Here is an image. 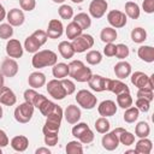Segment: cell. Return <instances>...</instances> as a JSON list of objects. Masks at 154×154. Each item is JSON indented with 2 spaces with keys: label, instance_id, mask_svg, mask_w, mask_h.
<instances>
[{
  "label": "cell",
  "instance_id": "cell-6",
  "mask_svg": "<svg viewBox=\"0 0 154 154\" xmlns=\"http://www.w3.org/2000/svg\"><path fill=\"white\" fill-rule=\"evenodd\" d=\"M71 43H72V47L75 49V53H83L94 46V37L89 34L82 32L79 36L73 38Z\"/></svg>",
  "mask_w": 154,
  "mask_h": 154
},
{
  "label": "cell",
  "instance_id": "cell-58",
  "mask_svg": "<svg viewBox=\"0 0 154 154\" xmlns=\"http://www.w3.org/2000/svg\"><path fill=\"white\" fill-rule=\"evenodd\" d=\"M4 87V75L0 72V89Z\"/></svg>",
  "mask_w": 154,
  "mask_h": 154
},
{
  "label": "cell",
  "instance_id": "cell-10",
  "mask_svg": "<svg viewBox=\"0 0 154 154\" xmlns=\"http://www.w3.org/2000/svg\"><path fill=\"white\" fill-rule=\"evenodd\" d=\"M108 4L106 0H93L89 5V14L95 19H100L105 16Z\"/></svg>",
  "mask_w": 154,
  "mask_h": 154
},
{
  "label": "cell",
  "instance_id": "cell-36",
  "mask_svg": "<svg viewBox=\"0 0 154 154\" xmlns=\"http://www.w3.org/2000/svg\"><path fill=\"white\" fill-rule=\"evenodd\" d=\"M111 123L107 120L106 117H100L95 120V129L99 134H106L109 131Z\"/></svg>",
  "mask_w": 154,
  "mask_h": 154
},
{
  "label": "cell",
  "instance_id": "cell-41",
  "mask_svg": "<svg viewBox=\"0 0 154 154\" xmlns=\"http://www.w3.org/2000/svg\"><path fill=\"white\" fill-rule=\"evenodd\" d=\"M12 35H13V26L8 23H1L0 24V38L10 40Z\"/></svg>",
  "mask_w": 154,
  "mask_h": 154
},
{
  "label": "cell",
  "instance_id": "cell-61",
  "mask_svg": "<svg viewBox=\"0 0 154 154\" xmlns=\"http://www.w3.org/2000/svg\"><path fill=\"white\" fill-rule=\"evenodd\" d=\"M72 2H75V4H81V2H83V0H71Z\"/></svg>",
  "mask_w": 154,
  "mask_h": 154
},
{
  "label": "cell",
  "instance_id": "cell-46",
  "mask_svg": "<svg viewBox=\"0 0 154 154\" xmlns=\"http://www.w3.org/2000/svg\"><path fill=\"white\" fill-rule=\"evenodd\" d=\"M94 137H95V135H94V132L90 130V129H87L77 140L81 142V143H84V144H88V143H91L93 141H94Z\"/></svg>",
  "mask_w": 154,
  "mask_h": 154
},
{
  "label": "cell",
  "instance_id": "cell-50",
  "mask_svg": "<svg viewBox=\"0 0 154 154\" xmlns=\"http://www.w3.org/2000/svg\"><path fill=\"white\" fill-rule=\"evenodd\" d=\"M61 83L64 85V89L66 91V95H71L76 91V85L75 83L71 81V79H66V78H63L61 79Z\"/></svg>",
  "mask_w": 154,
  "mask_h": 154
},
{
  "label": "cell",
  "instance_id": "cell-12",
  "mask_svg": "<svg viewBox=\"0 0 154 154\" xmlns=\"http://www.w3.org/2000/svg\"><path fill=\"white\" fill-rule=\"evenodd\" d=\"M18 63L13 58H6L1 64V73L4 77H14L18 73Z\"/></svg>",
  "mask_w": 154,
  "mask_h": 154
},
{
  "label": "cell",
  "instance_id": "cell-52",
  "mask_svg": "<svg viewBox=\"0 0 154 154\" xmlns=\"http://www.w3.org/2000/svg\"><path fill=\"white\" fill-rule=\"evenodd\" d=\"M59 141L58 134H47L45 135V143L49 147H54Z\"/></svg>",
  "mask_w": 154,
  "mask_h": 154
},
{
  "label": "cell",
  "instance_id": "cell-54",
  "mask_svg": "<svg viewBox=\"0 0 154 154\" xmlns=\"http://www.w3.org/2000/svg\"><path fill=\"white\" fill-rule=\"evenodd\" d=\"M103 54L106 57H108V58L114 57V54H116V45L113 42L112 43H106V46L103 48Z\"/></svg>",
  "mask_w": 154,
  "mask_h": 154
},
{
  "label": "cell",
  "instance_id": "cell-20",
  "mask_svg": "<svg viewBox=\"0 0 154 154\" xmlns=\"http://www.w3.org/2000/svg\"><path fill=\"white\" fill-rule=\"evenodd\" d=\"M114 73L118 79H125L131 75V65L128 61H119L114 65Z\"/></svg>",
  "mask_w": 154,
  "mask_h": 154
},
{
  "label": "cell",
  "instance_id": "cell-26",
  "mask_svg": "<svg viewBox=\"0 0 154 154\" xmlns=\"http://www.w3.org/2000/svg\"><path fill=\"white\" fill-rule=\"evenodd\" d=\"M52 73L55 78L63 79L69 76V65L65 63H57L52 66Z\"/></svg>",
  "mask_w": 154,
  "mask_h": 154
},
{
  "label": "cell",
  "instance_id": "cell-44",
  "mask_svg": "<svg viewBox=\"0 0 154 154\" xmlns=\"http://www.w3.org/2000/svg\"><path fill=\"white\" fill-rule=\"evenodd\" d=\"M87 129H89L88 124L87 123H76V125H73L71 132H72V136H75L76 138H78Z\"/></svg>",
  "mask_w": 154,
  "mask_h": 154
},
{
  "label": "cell",
  "instance_id": "cell-11",
  "mask_svg": "<svg viewBox=\"0 0 154 154\" xmlns=\"http://www.w3.org/2000/svg\"><path fill=\"white\" fill-rule=\"evenodd\" d=\"M23 49L24 48L22 47V43L17 38H10L6 43V53L10 58H13V59L22 58Z\"/></svg>",
  "mask_w": 154,
  "mask_h": 154
},
{
  "label": "cell",
  "instance_id": "cell-22",
  "mask_svg": "<svg viewBox=\"0 0 154 154\" xmlns=\"http://www.w3.org/2000/svg\"><path fill=\"white\" fill-rule=\"evenodd\" d=\"M28 146H29V140L26 136L18 135L11 140V147L16 152H25Z\"/></svg>",
  "mask_w": 154,
  "mask_h": 154
},
{
  "label": "cell",
  "instance_id": "cell-1",
  "mask_svg": "<svg viewBox=\"0 0 154 154\" xmlns=\"http://www.w3.org/2000/svg\"><path fill=\"white\" fill-rule=\"evenodd\" d=\"M58 63V55L51 49H42L34 53V57L31 59V64L35 69H42L47 66H53Z\"/></svg>",
  "mask_w": 154,
  "mask_h": 154
},
{
  "label": "cell",
  "instance_id": "cell-56",
  "mask_svg": "<svg viewBox=\"0 0 154 154\" xmlns=\"http://www.w3.org/2000/svg\"><path fill=\"white\" fill-rule=\"evenodd\" d=\"M36 154H51V150L48 148H45V147H41V148H37L35 150Z\"/></svg>",
  "mask_w": 154,
  "mask_h": 154
},
{
  "label": "cell",
  "instance_id": "cell-16",
  "mask_svg": "<svg viewBox=\"0 0 154 154\" xmlns=\"http://www.w3.org/2000/svg\"><path fill=\"white\" fill-rule=\"evenodd\" d=\"M81 117H82L81 109L76 105H69L66 107V109L64 111V118H65V120L69 124H76V123H78L79 119H81Z\"/></svg>",
  "mask_w": 154,
  "mask_h": 154
},
{
  "label": "cell",
  "instance_id": "cell-21",
  "mask_svg": "<svg viewBox=\"0 0 154 154\" xmlns=\"http://www.w3.org/2000/svg\"><path fill=\"white\" fill-rule=\"evenodd\" d=\"M28 83L31 88L34 89H37V88H41L46 84V75L40 72V71H35V72H31L28 77Z\"/></svg>",
  "mask_w": 154,
  "mask_h": 154
},
{
  "label": "cell",
  "instance_id": "cell-45",
  "mask_svg": "<svg viewBox=\"0 0 154 154\" xmlns=\"http://www.w3.org/2000/svg\"><path fill=\"white\" fill-rule=\"evenodd\" d=\"M135 107L140 111V112H148L149 108H150V101L146 100V99H142V97H137L136 102H135Z\"/></svg>",
  "mask_w": 154,
  "mask_h": 154
},
{
  "label": "cell",
  "instance_id": "cell-24",
  "mask_svg": "<svg viewBox=\"0 0 154 154\" xmlns=\"http://www.w3.org/2000/svg\"><path fill=\"white\" fill-rule=\"evenodd\" d=\"M153 149V143L149 138L147 137H143V138H140L137 142H136V146H135V150L136 153L138 154H149Z\"/></svg>",
  "mask_w": 154,
  "mask_h": 154
},
{
  "label": "cell",
  "instance_id": "cell-62",
  "mask_svg": "<svg viewBox=\"0 0 154 154\" xmlns=\"http://www.w3.org/2000/svg\"><path fill=\"white\" fill-rule=\"evenodd\" d=\"M2 114H4V111H2V107L0 106V119L2 118Z\"/></svg>",
  "mask_w": 154,
  "mask_h": 154
},
{
  "label": "cell",
  "instance_id": "cell-18",
  "mask_svg": "<svg viewBox=\"0 0 154 154\" xmlns=\"http://www.w3.org/2000/svg\"><path fill=\"white\" fill-rule=\"evenodd\" d=\"M16 102H17V96L13 93V90L4 85L0 89V103L5 106H13L16 105Z\"/></svg>",
  "mask_w": 154,
  "mask_h": 154
},
{
  "label": "cell",
  "instance_id": "cell-31",
  "mask_svg": "<svg viewBox=\"0 0 154 154\" xmlns=\"http://www.w3.org/2000/svg\"><path fill=\"white\" fill-rule=\"evenodd\" d=\"M73 22H76V23L82 28V30L88 29V28L91 25L90 16H89V14H87V13H84V12L77 13V14L73 17Z\"/></svg>",
  "mask_w": 154,
  "mask_h": 154
},
{
  "label": "cell",
  "instance_id": "cell-57",
  "mask_svg": "<svg viewBox=\"0 0 154 154\" xmlns=\"http://www.w3.org/2000/svg\"><path fill=\"white\" fill-rule=\"evenodd\" d=\"M5 18H6V10H5V7L0 4V22H2Z\"/></svg>",
  "mask_w": 154,
  "mask_h": 154
},
{
  "label": "cell",
  "instance_id": "cell-23",
  "mask_svg": "<svg viewBox=\"0 0 154 154\" xmlns=\"http://www.w3.org/2000/svg\"><path fill=\"white\" fill-rule=\"evenodd\" d=\"M137 55L141 60L146 63H153L154 61V48L152 46H141L137 51Z\"/></svg>",
  "mask_w": 154,
  "mask_h": 154
},
{
  "label": "cell",
  "instance_id": "cell-33",
  "mask_svg": "<svg viewBox=\"0 0 154 154\" xmlns=\"http://www.w3.org/2000/svg\"><path fill=\"white\" fill-rule=\"evenodd\" d=\"M131 40L135 42V43H142L147 40V31L141 28V26H137V28H134L131 30Z\"/></svg>",
  "mask_w": 154,
  "mask_h": 154
},
{
  "label": "cell",
  "instance_id": "cell-53",
  "mask_svg": "<svg viewBox=\"0 0 154 154\" xmlns=\"http://www.w3.org/2000/svg\"><path fill=\"white\" fill-rule=\"evenodd\" d=\"M142 8L146 13H154V0H143Z\"/></svg>",
  "mask_w": 154,
  "mask_h": 154
},
{
  "label": "cell",
  "instance_id": "cell-40",
  "mask_svg": "<svg viewBox=\"0 0 154 154\" xmlns=\"http://www.w3.org/2000/svg\"><path fill=\"white\" fill-rule=\"evenodd\" d=\"M54 106H55V103H54V102H52L51 100H48V99L46 97V99L40 103V106H38V111L41 112V114H42V116L47 117V116L53 111Z\"/></svg>",
  "mask_w": 154,
  "mask_h": 154
},
{
  "label": "cell",
  "instance_id": "cell-13",
  "mask_svg": "<svg viewBox=\"0 0 154 154\" xmlns=\"http://www.w3.org/2000/svg\"><path fill=\"white\" fill-rule=\"evenodd\" d=\"M64 32V25L59 19H51L48 23V28L46 30V34L48 38H59Z\"/></svg>",
  "mask_w": 154,
  "mask_h": 154
},
{
  "label": "cell",
  "instance_id": "cell-27",
  "mask_svg": "<svg viewBox=\"0 0 154 154\" xmlns=\"http://www.w3.org/2000/svg\"><path fill=\"white\" fill-rule=\"evenodd\" d=\"M59 53L64 59H71L75 55V49L72 47V43L69 41H61L58 46Z\"/></svg>",
  "mask_w": 154,
  "mask_h": 154
},
{
  "label": "cell",
  "instance_id": "cell-25",
  "mask_svg": "<svg viewBox=\"0 0 154 154\" xmlns=\"http://www.w3.org/2000/svg\"><path fill=\"white\" fill-rule=\"evenodd\" d=\"M117 30L112 26H105L100 32V38L105 43H112L117 40Z\"/></svg>",
  "mask_w": 154,
  "mask_h": 154
},
{
  "label": "cell",
  "instance_id": "cell-19",
  "mask_svg": "<svg viewBox=\"0 0 154 154\" xmlns=\"http://www.w3.org/2000/svg\"><path fill=\"white\" fill-rule=\"evenodd\" d=\"M106 77H102L101 75H91V77L88 81V85L90 87L91 90L96 93H101L106 90Z\"/></svg>",
  "mask_w": 154,
  "mask_h": 154
},
{
  "label": "cell",
  "instance_id": "cell-43",
  "mask_svg": "<svg viewBox=\"0 0 154 154\" xmlns=\"http://www.w3.org/2000/svg\"><path fill=\"white\" fill-rule=\"evenodd\" d=\"M129 53H130V51H129V47H128L126 45H124V43H118V45H116V54H114L116 58L123 60V59L128 58Z\"/></svg>",
  "mask_w": 154,
  "mask_h": 154
},
{
  "label": "cell",
  "instance_id": "cell-17",
  "mask_svg": "<svg viewBox=\"0 0 154 154\" xmlns=\"http://www.w3.org/2000/svg\"><path fill=\"white\" fill-rule=\"evenodd\" d=\"M97 112L101 117H112L117 113V105L114 101L112 100H103L99 107H97Z\"/></svg>",
  "mask_w": 154,
  "mask_h": 154
},
{
  "label": "cell",
  "instance_id": "cell-14",
  "mask_svg": "<svg viewBox=\"0 0 154 154\" xmlns=\"http://www.w3.org/2000/svg\"><path fill=\"white\" fill-rule=\"evenodd\" d=\"M106 90L118 95L120 93H124V91H130L129 87L122 82V79H111V78H106Z\"/></svg>",
  "mask_w": 154,
  "mask_h": 154
},
{
  "label": "cell",
  "instance_id": "cell-15",
  "mask_svg": "<svg viewBox=\"0 0 154 154\" xmlns=\"http://www.w3.org/2000/svg\"><path fill=\"white\" fill-rule=\"evenodd\" d=\"M6 19L8 24H11L12 26H20L25 20V16H24L23 10L12 8L6 13Z\"/></svg>",
  "mask_w": 154,
  "mask_h": 154
},
{
  "label": "cell",
  "instance_id": "cell-63",
  "mask_svg": "<svg viewBox=\"0 0 154 154\" xmlns=\"http://www.w3.org/2000/svg\"><path fill=\"white\" fill-rule=\"evenodd\" d=\"M1 153H2V150H1V148H0V154H1Z\"/></svg>",
  "mask_w": 154,
  "mask_h": 154
},
{
  "label": "cell",
  "instance_id": "cell-51",
  "mask_svg": "<svg viewBox=\"0 0 154 154\" xmlns=\"http://www.w3.org/2000/svg\"><path fill=\"white\" fill-rule=\"evenodd\" d=\"M19 5H20V8L24 10V11H32L36 6V0H19Z\"/></svg>",
  "mask_w": 154,
  "mask_h": 154
},
{
  "label": "cell",
  "instance_id": "cell-55",
  "mask_svg": "<svg viewBox=\"0 0 154 154\" xmlns=\"http://www.w3.org/2000/svg\"><path fill=\"white\" fill-rule=\"evenodd\" d=\"M8 143H10V140H8L7 134L4 130L0 129V148H4L6 146H8Z\"/></svg>",
  "mask_w": 154,
  "mask_h": 154
},
{
  "label": "cell",
  "instance_id": "cell-59",
  "mask_svg": "<svg viewBox=\"0 0 154 154\" xmlns=\"http://www.w3.org/2000/svg\"><path fill=\"white\" fill-rule=\"evenodd\" d=\"M125 153H126V154H130V153H134V154H137V153H136V150H135V149H131V150H126V152H125Z\"/></svg>",
  "mask_w": 154,
  "mask_h": 154
},
{
  "label": "cell",
  "instance_id": "cell-30",
  "mask_svg": "<svg viewBox=\"0 0 154 154\" xmlns=\"http://www.w3.org/2000/svg\"><path fill=\"white\" fill-rule=\"evenodd\" d=\"M82 28L76 23V22H71V23H69L67 24V26H66V29H65V34H66V37L69 38V40H73V38H76L77 36H79L81 34H82Z\"/></svg>",
  "mask_w": 154,
  "mask_h": 154
},
{
  "label": "cell",
  "instance_id": "cell-9",
  "mask_svg": "<svg viewBox=\"0 0 154 154\" xmlns=\"http://www.w3.org/2000/svg\"><path fill=\"white\" fill-rule=\"evenodd\" d=\"M107 22L109 23V25L112 28L120 29V28H124L126 25L128 17L124 12H122L119 10H112L107 13Z\"/></svg>",
  "mask_w": 154,
  "mask_h": 154
},
{
  "label": "cell",
  "instance_id": "cell-48",
  "mask_svg": "<svg viewBox=\"0 0 154 154\" xmlns=\"http://www.w3.org/2000/svg\"><path fill=\"white\" fill-rule=\"evenodd\" d=\"M136 96H137V97L146 99V100H148V101L152 102V101H153V96H154V94H153V90H152V89H148V88H141V89L137 90Z\"/></svg>",
  "mask_w": 154,
  "mask_h": 154
},
{
  "label": "cell",
  "instance_id": "cell-35",
  "mask_svg": "<svg viewBox=\"0 0 154 154\" xmlns=\"http://www.w3.org/2000/svg\"><path fill=\"white\" fill-rule=\"evenodd\" d=\"M138 116H140V111H138L136 107L130 106V107H128V108L125 109L123 118H124V122H125V123L131 124V123H135V122L138 119Z\"/></svg>",
  "mask_w": 154,
  "mask_h": 154
},
{
  "label": "cell",
  "instance_id": "cell-4",
  "mask_svg": "<svg viewBox=\"0 0 154 154\" xmlns=\"http://www.w3.org/2000/svg\"><path fill=\"white\" fill-rule=\"evenodd\" d=\"M34 109L35 107L24 101L23 103H20L19 106H17L14 108V112H13V116H14V119L18 122V123H22V124H26L31 120L32 116H34Z\"/></svg>",
  "mask_w": 154,
  "mask_h": 154
},
{
  "label": "cell",
  "instance_id": "cell-7",
  "mask_svg": "<svg viewBox=\"0 0 154 154\" xmlns=\"http://www.w3.org/2000/svg\"><path fill=\"white\" fill-rule=\"evenodd\" d=\"M123 128H116L113 131L111 132H106L103 134L102 138H101V144L102 147L106 149V150H114L118 148L119 146V138H118V135L122 132Z\"/></svg>",
  "mask_w": 154,
  "mask_h": 154
},
{
  "label": "cell",
  "instance_id": "cell-38",
  "mask_svg": "<svg viewBox=\"0 0 154 154\" xmlns=\"http://www.w3.org/2000/svg\"><path fill=\"white\" fill-rule=\"evenodd\" d=\"M85 60L89 65H97L102 60V54L99 51H89L85 55Z\"/></svg>",
  "mask_w": 154,
  "mask_h": 154
},
{
  "label": "cell",
  "instance_id": "cell-8",
  "mask_svg": "<svg viewBox=\"0 0 154 154\" xmlns=\"http://www.w3.org/2000/svg\"><path fill=\"white\" fill-rule=\"evenodd\" d=\"M47 91L54 100H63L65 96H67L64 89V85L61 83V79H58V78L51 79L47 83Z\"/></svg>",
  "mask_w": 154,
  "mask_h": 154
},
{
  "label": "cell",
  "instance_id": "cell-29",
  "mask_svg": "<svg viewBox=\"0 0 154 154\" xmlns=\"http://www.w3.org/2000/svg\"><path fill=\"white\" fill-rule=\"evenodd\" d=\"M132 102L134 100H132L130 91H124L117 95V105L123 109H126L128 107L132 106Z\"/></svg>",
  "mask_w": 154,
  "mask_h": 154
},
{
  "label": "cell",
  "instance_id": "cell-42",
  "mask_svg": "<svg viewBox=\"0 0 154 154\" xmlns=\"http://www.w3.org/2000/svg\"><path fill=\"white\" fill-rule=\"evenodd\" d=\"M58 13H59L60 18H63V19H71L73 17V8L70 5L63 4L58 8Z\"/></svg>",
  "mask_w": 154,
  "mask_h": 154
},
{
  "label": "cell",
  "instance_id": "cell-28",
  "mask_svg": "<svg viewBox=\"0 0 154 154\" xmlns=\"http://www.w3.org/2000/svg\"><path fill=\"white\" fill-rule=\"evenodd\" d=\"M124 10H125L124 13L126 14V17H129V18H131V19H137V18L140 17V14H141L140 6H138L136 2H134V1H128V2L125 4Z\"/></svg>",
  "mask_w": 154,
  "mask_h": 154
},
{
  "label": "cell",
  "instance_id": "cell-37",
  "mask_svg": "<svg viewBox=\"0 0 154 154\" xmlns=\"http://www.w3.org/2000/svg\"><path fill=\"white\" fill-rule=\"evenodd\" d=\"M118 138H119V143H122L126 147L134 144V142H135V135L131 134L130 131H126L125 129L122 130V132L118 135Z\"/></svg>",
  "mask_w": 154,
  "mask_h": 154
},
{
  "label": "cell",
  "instance_id": "cell-32",
  "mask_svg": "<svg viewBox=\"0 0 154 154\" xmlns=\"http://www.w3.org/2000/svg\"><path fill=\"white\" fill-rule=\"evenodd\" d=\"M150 134V126L147 122H138L137 125L135 126V136L138 138L148 137Z\"/></svg>",
  "mask_w": 154,
  "mask_h": 154
},
{
  "label": "cell",
  "instance_id": "cell-39",
  "mask_svg": "<svg viewBox=\"0 0 154 154\" xmlns=\"http://www.w3.org/2000/svg\"><path fill=\"white\" fill-rule=\"evenodd\" d=\"M65 149L67 154H82L83 153V147L79 141H70L66 144Z\"/></svg>",
  "mask_w": 154,
  "mask_h": 154
},
{
  "label": "cell",
  "instance_id": "cell-3",
  "mask_svg": "<svg viewBox=\"0 0 154 154\" xmlns=\"http://www.w3.org/2000/svg\"><path fill=\"white\" fill-rule=\"evenodd\" d=\"M130 76H131V77H130L131 83H132L137 89L148 88V89L154 90V75L148 76L147 73H144V72H142V71H135V72L131 73Z\"/></svg>",
  "mask_w": 154,
  "mask_h": 154
},
{
  "label": "cell",
  "instance_id": "cell-34",
  "mask_svg": "<svg viewBox=\"0 0 154 154\" xmlns=\"http://www.w3.org/2000/svg\"><path fill=\"white\" fill-rule=\"evenodd\" d=\"M40 48H41V45L36 41V38L32 35H30V36H28L25 38V41H24V49L28 53H36Z\"/></svg>",
  "mask_w": 154,
  "mask_h": 154
},
{
  "label": "cell",
  "instance_id": "cell-49",
  "mask_svg": "<svg viewBox=\"0 0 154 154\" xmlns=\"http://www.w3.org/2000/svg\"><path fill=\"white\" fill-rule=\"evenodd\" d=\"M35 38H36V41L41 45V46H43L46 42H47V38H48V36H47V34H46V31H43V30H40V29H37V30H35L32 34H31Z\"/></svg>",
  "mask_w": 154,
  "mask_h": 154
},
{
  "label": "cell",
  "instance_id": "cell-60",
  "mask_svg": "<svg viewBox=\"0 0 154 154\" xmlns=\"http://www.w3.org/2000/svg\"><path fill=\"white\" fill-rule=\"evenodd\" d=\"M53 2H55V4H63L65 0H52Z\"/></svg>",
  "mask_w": 154,
  "mask_h": 154
},
{
  "label": "cell",
  "instance_id": "cell-47",
  "mask_svg": "<svg viewBox=\"0 0 154 154\" xmlns=\"http://www.w3.org/2000/svg\"><path fill=\"white\" fill-rule=\"evenodd\" d=\"M37 95H38V93H37L34 88H30V89H26V90L24 91V95H23V96H24V100H25L26 102H29V103H31V105L34 106Z\"/></svg>",
  "mask_w": 154,
  "mask_h": 154
},
{
  "label": "cell",
  "instance_id": "cell-2",
  "mask_svg": "<svg viewBox=\"0 0 154 154\" xmlns=\"http://www.w3.org/2000/svg\"><path fill=\"white\" fill-rule=\"evenodd\" d=\"M91 75L93 73L90 67H87L84 63L81 60H72L69 64V76L77 82H81V83L88 82Z\"/></svg>",
  "mask_w": 154,
  "mask_h": 154
},
{
  "label": "cell",
  "instance_id": "cell-5",
  "mask_svg": "<svg viewBox=\"0 0 154 154\" xmlns=\"http://www.w3.org/2000/svg\"><path fill=\"white\" fill-rule=\"evenodd\" d=\"M75 97H76L77 103L84 109H93L97 103L96 96L93 93H90L89 90H85V89L78 90Z\"/></svg>",
  "mask_w": 154,
  "mask_h": 154
}]
</instances>
